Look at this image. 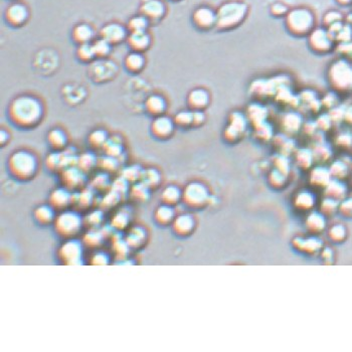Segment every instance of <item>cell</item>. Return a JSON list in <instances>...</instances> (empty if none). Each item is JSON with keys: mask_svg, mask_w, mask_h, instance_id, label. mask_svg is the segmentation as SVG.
Wrapping results in <instances>:
<instances>
[{"mask_svg": "<svg viewBox=\"0 0 352 352\" xmlns=\"http://www.w3.org/2000/svg\"><path fill=\"white\" fill-rule=\"evenodd\" d=\"M7 115L13 124L22 128H31L41 121L44 115V106L36 96L22 94L10 102Z\"/></svg>", "mask_w": 352, "mask_h": 352, "instance_id": "6da1fadb", "label": "cell"}, {"mask_svg": "<svg viewBox=\"0 0 352 352\" xmlns=\"http://www.w3.org/2000/svg\"><path fill=\"white\" fill-rule=\"evenodd\" d=\"M247 14V5L242 2L229 1L221 4L216 10V27L231 29L239 25Z\"/></svg>", "mask_w": 352, "mask_h": 352, "instance_id": "7a4b0ae2", "label": "cell"}, {"mask_svg": "<svg viewBox=\"0 0 352 352\" xmlns=\"http://www.w3.org/2000/svg\"><path fill=\"white\" fill-rule=\"evenodd\" d=\"M328 79L331 86L336 92L344 93L351 91L352 64L345 59H339L334 61L329 67Z\"/></svg>", "mask_w": 352, "mask_h": 352, "instance_id": "3957f363", "label": "cell"}, {"mask_svg": "<svg viewBox=\"0 0 352 352\" xmlns=\"http://www.w3.org/2000/svg\"><path fill=\"white\" fill-rule=\"evenodd\" d=\"M8 167L14 176L20 179H28L31 178L37 170V160L32 153L19 150L10 156Z\"/></svg>", "mask_w": 352, "mask_h": 352, "instance_id": "277c9868", "label": "cell"}, {"mask_svg": "<svg viewBox=\"0 0 352 352\" xmlns=\"http://www.w3.org/2000/svg\"><path fill=\"white\" fill-rule=\"evenodd\" d=\"M286 25L292 33L304 35L312 31L314 26V16L306 8H296L287 13Z\"/></svg>", "mask_w": 352, "mask_h": 352, "instance_id": "5b68a950", "label": "cell"}, {"mask_svg": "<svg viewBox=\"0 0 352 352\" xmlns=\"http://www.w3.org/2000/svg\"><path fill=\"white\" fill-rule=\"evenodd\" d=\"M129 30L127 26L119 22H109L100 29V37L109 41L112 45L122 43L127 39Z\"/></svg>", "mask_w": 352, "mask_h": 352, "instance_id": "8992f818", "label": "cell"}, {"mask_svg": "<svg viewBox=\"0 0 352 352\" xmlns=\"http://www.w3.org/2000/svg\"><path fill=\"white\" fill-rule=\"evenodd\" d=\"M309 44L311 48L317 52H327L333 46V35L329 30L316 28L310 33Z\"/></svg>", "mask_w": 352, "mask_h": 352, "instance_id": "52a82bcc", "label": "cell"}, {"mask_svg": "<svg viewBox=\"0 0 352 352\" xmlns=\"http://www.w3.org/2000/svg\"><path fill=\"white\" fill-rule=\"evenodd\" d=\"M29 18V10L27 6L20 2L11 3L5 10V20L8 24L14 27H19L25 24Z\"/></svg>", "mask_w": 352, "mask_h": 352, "instance_id": "ba28073f", "label": "cell"}, {"mask_svg": "<svg viewBox=\"0 0 352 352\" xmlns=\"http://www.w3.org/2000/svg\"><path fill=\"white\" fill-rule=\"evenodd\" d=\"M192 21L200 29H209L216 25V11L208 6H200L193 11Z\"/></svg>", "mask_w": 352, "mask_h": 352, "instance_id": "9c48e42d", "label": "cell"}, {"mask_svg": "<svg viewBox=\"0 0 352 352\" xmlns=\"http://www.w3.org/2000/svg\"><path fill=\"white\" fill-rule=\"evenodd\" d=\"M140 13L150 21H158L164 17L166 6L161 0H142Z\"/></svg>", "mask_w": 352, "mask_h": 352, "instance_id": "30bf717a", "label": "cell"}, {"mask_svg": "<svg viewBox=\"0 0 352 352\" xmlns=\"http://www.w3.org/2000/svg\"><path fill=\"white\" fill-rule=\"evenodd\" d=\"M126 41L131 50L144 52L151 45V36L147 31L129 32Z\"/></svg>", "mask_w": 352, "mask_h": 352, "instance_id": "8fae6325", "label": "cell"}, {"mask_svg": "<svg viewBox=\"0 0 352 352\" xmlns=\"http://www.w3.org/2000/svg\"><path fill=\"white\" fill-rule=\"evenodd\" d=\"M174 129L173 121L164 115L154 117V120L151 124L152 133L158 138H167L169 137Z\"/></svg>", "mask_w": 352, "mask_h": 352, "instance_id": "7c38bea8", "label": "cell"}, {"mask_svg": "<svg viewBox=\"0 0 352 352\" xmlns=\"http://www.w3.org/2000/svg\"><path fill=\"white\" fill-rule=\"evenodd\" d=\"M145 110L148 114L157 117L160 115H163V113L166 111L167 103L165 98L160 94H151L149 95L144 103Z\"/></svg>", "mask_w": 352, "mask_h": 352, "instance_id": "4fadbf2b", "label": "cell"}, {"mask_svg": "<svg viewBox=\"0 0 352 352\" xmlns=\"http://www.w3.org/2000/svg\"><path fill=\"white\" fill-rule=\"evenodd\" d=\"M209 94L201 87L193 89L187 96V105L191 110H203L209 104Z\"/></svg>", "mask_w": 352, "mask_h": 352, "instance_id": "5bb4252c", "label": "cell"}, {"mask_svg": "<svg viewBox=\"0 0 352 352\" xmlns=\"http://www.w3.org/2000/svg\"><path fill=\"white\" fill-rule=\"evenodd\" d=\"M71 37L75 43H90L95 40V30L93 27L84 22L76 24L71 31Z\"/></svg>", "mask_w": 352, "mask_h": 352, "instance_id": "9a60e30c", "label": "cell"}, {"mask_svg": "<svg viewBox=\"0 0 352 352\" xmlns=\"http://www.w3.org/2000/svg\"><path fill=\"white\" fill-rule=\"evenodd\" d=\"M145 56L143 52H138V51H131L129 52L124 59V65L127 68L128 71L132 73H138L140 72L144 66H145Z\"/></svg>", "mask_w": 352, "mask_h": 352, "instance_id": "2e32d148", "label": "cell"}, {"mask_svg": "<svg viewBox=\"0 0 352 352\" xmlns=\"http://www.w3.org/2000/svg\"><path fill=\"white\" fill-rule=\"evenodd\" d=\"M149 23H150V20L146 16L140 13L138 15L132 16L128 20L126 26L129 32H140V31H147Z\"/></svg>", "mask_w": 352, "mask_h": 352, "instance_id": "e0dca14e", "label": "cell"}, {"mask_svg": "<svg viewBox=\"0 0 352 352\" xmlns=\"http://www.w3.org/2000/svg\"><path fill=\"white\" fill-rule=\"evenodd\" d=\"M75 53H76V57L81 62H91V61H94L95 58H97L92 42L78 44V46L76 47Z\"/></svg>", "mask_w": 352, "mask_h": 352, "instance_id": "ac0fdd59", "label": "cell"}, {"mask_svg": "<svg viewBox=\"0 0 352 352\" xmlns=\"http://www.w3.org/2000/svg\"><path fill=\"white\" fill-rule=\"evenodd\" d=\"M48 143L51 145L54 149H62L67 141L65 133L60 129H52L49 131L48 136Z\"/></svg>", "mask_w": 352, "mask_h": 352, "instance_id": "d6986e66", "label": "cell"}, {"mask_svg": "<svg viewBox=\"0 0 352 352\" xmlns=\"http://www.w3.org/2000/svg\"><path fill=\"white\" fill-rule=\"evenodd\" d=\"M95 52H96V56L98 58H105L107 56L110 55V53L112 52V48L113 45L107 41L106 39L102 38V37H98L95 38V40L92 42Z\"/></svg>", "mask_w": 352, "mask_h": 352, "instance_id": "ffe728a7", "label": "cell"}, {"mask_svg": "<svg viewBox=\"0 0 352 352\" xmlns=\"http://www.w3.org/2000/svg\"><path fill=\"white\" fill-rule=\"evenodd\" d=\"M63 178L70 184H79L83 178V173L80 168H75L70 166L63 171Z\"/></svg>", "mask_w": 352, "mask_h": 352, "instance_id": "44dd1931", "label": "cell"}, {"mask_svg": "<svg viewBox=\"0 0 352 352\" xmlns=\"http://www.w3.org/2000/svg\"><path fill=\"white\" fill-rule=\"evenodd\" d=\"M89 139L91 144H93L95 147H103L108 141V135L105 130L98 129L91 133Z\"/></svg>", "mask_w": 352, "mask_h": 352, "instance_id": "7402d4cb", "label": "cell"}, {"mask_svg": "<svg viewBox=\"0 0 352 352\" xmlns=\"http://www.w3.org/2000/svg\"><path fill=\"white\" fill-rule=\"evenodd\" d=\"M96 160H97L96 156L91 152H87V153H83L78 157L77 164L79 165V168L81 170L86 171L92 169L96 165Z\"/></svg>", "mask_w": 352, "mask_h": 352, "instance_id": "603a6c76", "label": "cell"}, {"mask_svg": "<svg viewBox=\"0 0 352 352\" xmlns=\"http://www.w3.org/2000/svg\"><path fill=\"white\" fill-rule=\"evenodd\" d=\"M174 122L181 126V127H185V126H189L191 124H193V111H181L179 113L176 114Z\"/></svg>", "mask_w": 352, "mask_h": 352, "instance_id": "cb8c5ba5", "label": "cell"}, {"mask_svg": "<svg viewBox=\"0 0 352 352\" xmlns=\"http://www.w3.org/2000/svg\"><path fill=\"white\" fill-rule=\"evenodd\" d=\"M142 178H143L145 185L151 186V185L158 183V181L160 179V175L155 169H147V170L143 171Z\"/></svg>", "mask_w": 352, "mask_h": 352, "instance_id": "d4e9b609", "label": "cell"}, {"mask_svg": "<svg viewBox=\"0 0 352 352\" xmlns=\"http://www.w3.org/2000/svg\"><path fill=\"white\" fill-rule=\"evenodd\" d=\"M142 173H143V170L137 169V167H135V165H133V166L128 167V168L125 169L123 176H124L126 179H130V178L136 179V178L142 176Z\"/></svg>", "mask_w": 352, "mask_h": 352, "instance_id": "484cf974", "label": "cell"}, {"mask_svg": "<svg viewBox=\"0 0 352 352\" xmlns=\"http://www.w3.org/2000/svg\"><path fill=\"white\" fill-rule=\"evenodd\" d=\"M118 161L116 160V157L114 156H111V155H108L107 157H105L102 161V166H104V168L106 170H115L117 167H118Z\"/></svg>", "mask_w": 352, "mask_h": 352, "instance_id": "4316f807", "label": "cell"}, {"mask_svg": "<svg viewBox=\"0 0 352 352\" xmlns=\"http://www.w3.org/2000/svg\"><path fill=\"white\" fill-rule=\"evenodd\" d=\"M352 36V31L351 28L349 26H342V28L340 29V31L336 34V37L342 41V42H348L351 39Z\"/></svg>", "mask_w": 352, "mask_h": 352, "instance_id": "83f0119b", "label": "cell"}, {"mask_svg": "<svg viewBox=\"0 0 352 352\" xmlns=\"http://www.w3.org/2000/svg\"><path fill=\"white\" fill-rule=\"evenodd\" d=\"M337 101H338V98L336 96L335 93H329L328 95H326L324 97V99L322 100L321 102V105H324L328 108H334L335 105H337Z\"/></svg>", "mask_w": 352, "mask_h": 352, "instance_id": "f1b7e54d", "label": "cell"}, {"mask_svg": "<svg viewBox=\"0 0 352 352\" xmlns=\"http://www.w3.org/2000/svg\"><path fill=\"white\" fill-rule=\"evenodd\" d=\"M332 173L334 174V175H336L337 177H342V176H344L345 175V173L347 172V168H346V166L343 164V163H341V162H336V163H334L333 165H332Z\"/></svg>", "mask_w": 352, "mask_h": 352, "instance_id": "f546056e", "label": "cell"}, {"mask_svg": "<svg viewBox=\"0 0 352 352\" xmlns=\"http://www.w3.org/2000/svg\"><path fill=\"white\" fill-rule=\"evenodd\" d=\"M62 160L63 158H61V156L57 153H52L48 156V159H47V163L49 165V167H52V168H56L58 167L59 164L62 163Z\"/></svg>", "mask_w": 352, "mask_h": 352, "instance_id": "4dcf8cb0", "label": "cell"}, {"mask_svg": "<svg viewBox=\"0 0 352 352\" xmlns=\"http://www.w3.org/2000/svg\"><path fill=\"white\" fill-rule=\"evenodd\" d=\"M341 18H342V16H341V14H340L339 12L331 11V12H328V13L325 15L324 20H325V22H326L327 24L331 25V24H333V23H335V22L340 21Z\"/></svg>", "mask_w": 352, "mask_h": 352, "instance_id": "1f68e13d", "label": "cell"}, {"mask_svg": "<svg viewBox=\"0 0 352 352\" xmlns=\"http://www.w3.org/2000/svg\"><path fill=\"white\" fill-rule=\"evenodd\" d=\"M271 10H272V13L275 15H284V14L288 13V8L284 4H281V3L274 4L272 6Z\"/></svg>", "mask_w": 352, "mask_h": 352, "instance_id": "d6a6232c", "label": "cell"}, {"mask_svg": "<svg viewBox=\"0 0 352 352\" xmlns=\"http://www.w3.org/2000/svg\"><path fill=\"white\" fill-rule=\"evenodd\" d=\"M193 111V124L200 125L204 122L205 116L202 110H192Z\"/></svg>", "mask_w": 352, "mask_h": 352, "instance_id": "836d02e7", "label": "cell"}, {"mask_svg": "<svg viewBox=\"0 0 352 352\" xmlns=\"http://www.w3.org/2000/svg\"><path fill=\"white\" fill-rule=\"evenodd\" d=\"M344 118H345V120H347L348 122L352 123V108H349V109H347V110L345 111V113H344Z\"/></svg>", "mask_w": 352, "mask_h": 352, "instance_id": "e575fe53", "label": "cell"}, {"mask_svg": "<svg viewBox=\"0 0 352 352\" xmlns=\"http://www.w3.org/2000/svg\"><path fill=\"white\" fill-rule=\"evenodd\" d=\"M340 4H343V5H346V4H349L352 2V0H337Z\"/></svg>", "mask_w": 352, "mask_h": 352, "instance_id": "d590c367", "label": "cell"}, {"mask_svg": "<svg viewBox=\"0 0 352 352\" xmlns=\"http://www.w3.org/2000/svg\"><path fill=\"white\" fill-rule=\"evenodd\" d=\"M174 1H177V0H174Z\"/></svg>", "mask_w": 352, "mask_h": 352, "instance_id": "8d00e7d4", "label": "cell"}]
</instances>
